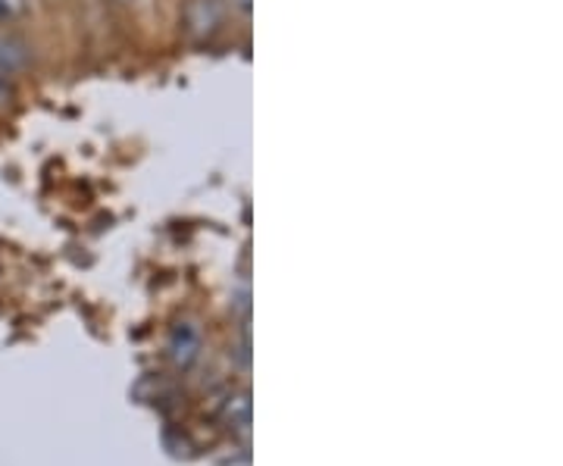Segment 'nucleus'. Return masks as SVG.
Listing matches in <instances>:
<instances>
[{
	"mask_svg": "<svg viewBox=\"0 0 563 466\" xmlns=\"http://www.w3.org/2000/svg\"><path fill=\"white\" fill-rule=\"evenodd\" d=\"M25 60V54H22V47L13 38H0V79H7V76H13L16 69Z\"/></svg>",
	"mask_w": 563,
	"mask_h": 466,
	"instance_id": "f03ea898",
	"label": "nucleus"
},
{
	"mask_svg": "<svg viewBox=\"0 0 563 466\" xmlns=\"http://www.w3.org/2000/svg\"><path fill=\"white\" fill-rule=\"evenodd\" d=\"M225 420L235 429L247 432V426H251V401H247V395L229 398V404H225Z\"/></svg>",
	"mask_w": 563,
	"mask_h": 466,
	"instance_id": "7ed1b4c3",
	"label": "nucleus"
},
{
	"mask_svg": "<svg viewBox=\"0 0 563 466\" xmlns=\"http://www.w3.org/2000/svg\"><path fill=\"white\" fill-rule=\"evenodd\" d=\"M22 3H25V0H0V16H13V13H20Z\"/></svg>",
	"mask_w": 563,
	"mask_h": 466,
	"instance_id": "20e7f679",
	"label": "nucleus"
},
{
	"mask_svg": "<svg viewBox=\"0 0 563 466\" xmlns=\"http://www.w3.org/2000/svg\"><path fill=\"white\" fill-rule=\"evenodd\" d=\"M198 351H201V335H198V329L188 323L176 325V332H173V339H169V357L179 366H188L198 357Z\"/></svg>",
	"mask_w": 563,
	"mask_h": 466,
	"instance_id": "f257e3e1",
	"label": "nucleus"
},
{
	"mask_svg": "<svg viewBox=\"0 0 563 466\" xmlns=\"http://www.w3.org/2000/svg\"><path fill=\"white\" fill-rule=\"evenodd\" d=\"M122 3H125V0H122Z\"/></svg>",
	"mask_w": 563,
	"mask_h": 466,
	"instance_id": "39448f33",
	"label": "nucleus"
}]
</instances>
